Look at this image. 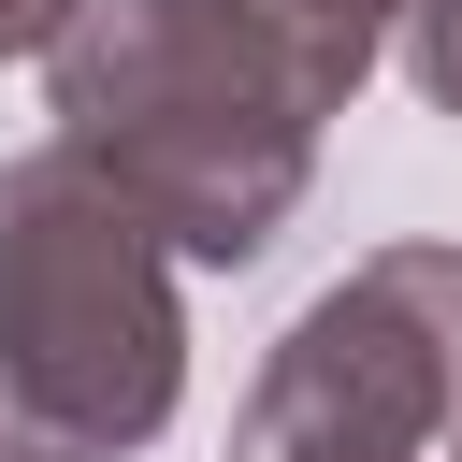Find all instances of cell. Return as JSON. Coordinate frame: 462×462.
I'll list each match as a JSON object with an SVG mask.
<instances>
[{
  "label": "cell",
  "instance_id": "2",
  "mask_svg": "<svg viewBox=\"0 0 462 462\" xmlns=\"http://www.w3.org/2000/svg\"><path fill=\"white\" fill-rule=\"evenodd\" d=\"M188 260L72 159H0V419L43 462H130L188 404Z\"/></svg>",
  "mask_w": 462,
  "mask_h": 462
},
{
  "label": "cell",
  "instance_id": "1",
  "mask_svg": "<svg viewBox=\"0 0 462 462\" xmlns=\"http://www.w3.org/2000/svg\"><path fill=\"white\" fill-rule=\"evenodd\" d=\"M58 144L202 274H245L303 188H318V130L332 101L231 14V0H87L43 58Z\"/></svg>",
  "mask_w": 462,
  "mask_h": 462
},
{
  "label": "cell",
  "instance_id": "6",
  "mask_svg": "<svg viewBox=\"0 0 462 462\" xmlns=\"http://www.w3.org/2000/svg\"><path fill=\"white\" fill-rule=\"evenodd\" d=\"M72 14H87V0H0V58H58Z\"/></svg>",
  "mask_w": 462,
  "mask_h": 462
},
{
  "label": "cell",
  "instance_id": "8",
  "mask_svg": "<svg viewBox=\"0 0 462 462\" xmlns=\"http://www.w3.org/2000/svg\"><path fill=\"white\" fill-rule=\"evenodd\" d=\"M448 462H462V433H448Z\"/></svg>",
  "mask_w": 462,
  "mask_h": 462
},
{
  "label": "cell",
  "instance_id": "3",
  "mask_svg": "<svg viewBox=\"0 0 462 462\" xmlns=\"http://www.w3.org/2000/svg\"><path fill=\"white\" fill-rule=\"evenodd\" d=\"M448 433H462V245L404 231L260 346L231 462H448Z\"/></svg>",
  "mask_w": 462,
  "mask_h": 462
},
{
  "label": "cell",
  "instance_id": "4",
  "mask_svg": "<svg viewBox=\"0 0 462 462\" xmlns=\"http://www.w3.org/2000/svg\"><path fill=\"white\" fill-rule=\"evenodd\" d=\"M231 14H245V29H260V43H274V58L346 116V101H361V72L404 43V14H419V0H231Z\"/></svg>",
  "mask_w": 462,
  "mask_h": 462
},
{
  "label": "cell",
  "instance_id": "7",
  "mask_svg": "<svg viewBox=\"0 0 462 462\" xmlns=\"http://www.w3.org/2000/svg\"><path fill=\"white\" fill-rule=\"evenodd\" d=\"M0 462H43V448H29V433H14V419H0Z\"/></svg>",
  "mask_w": 462,
  "mask_h": 462
},
{
  "label": "cell",
  "instance_id": "5",
  "mask_svg": "<svg viewBox=\"0 0 462 462\" xmlns=\"http://www.w3.org/2000/svg\"><path fill=\"white\" fill-rule=\"evenodd\" d=\"M404 72H419L433 116H462V0H419L404 14Z\"/></svg>",
  "mask_w": 462,
  "mask_h": 462
}]
</instances>
